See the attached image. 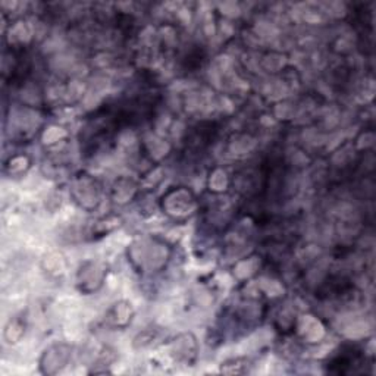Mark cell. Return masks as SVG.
I'll use <instances>...</instances> for the list:
<instances>
[{
    "instance_id": "6da1fadb",
    "label": "cell",
    "mask_w": 376,
    "mask_h": 376,
    "mask_svg": "<svg viewBox=\"0 0 376 376\" xmlns=\"http://www.w3.org/2000/svg\"><path fill=\"white\" fill-rule=\"evenodd\" d=\"M162 208L170 218L187 219L196 212L197 201L190 190L185 187H177L163 196Z\"/></svg>"
},
{
    "instance_id": "7a4b0ae2",
    "label": "cell",
    "mask_w": 376,
    "mask_h": 376,
    "mask_svg": "<svg viewBox=\"0 0 376 376\" xmlns=\"http://www.w3.org/2000/svg\"><path fill=\"white\" fill-rule=\"evenodd\" d=\"M106 268L104 263L89 261L81 263L78 272H77V284L82 293H93L104 285L105 277H106Z\"/></svg>"
},
{
    "instance_id": "3957f363",
    "label": "cell",
    "mask_w": 376,
    "mask_h": 376,
    "mask_svg": "<svg viewBox=\"0 0 376 376\" xmlns=\"http://www.w3.org/2000/svg\"><path fill=\"white\" fill-rule=\"evenodd\" d=\"M73 347L68 344H54L49 347L40 358V372L44 375L59 373L71 361Z\"/></svg>"
},
{
    "instance_id": "277c9868",
    "label": "cell",
    "mask_w": 376,
    "mask_h": 376,
    "mask_svg": "<svg viewBox=\"0 0 376 376\" xmlns=\"http://www.w3.org/2000/svg\"><path fill=\"white\" fill-rule=\"evenodd\" d=\"M73 197L84 209L96 208L100 201V185L90 175L81 174L74 181Z\"/></svg>"
},
{
    "instance_id": "5b68a950",
    "label": "cell",
    "mask_w": 376,
    "mask_h": 376,
    "mask_svg": "<svg viewBox=\"0 0 376 376\" xmlns=\"http://www.w3.org/2000/svg\"><path fill=\"white\" fill-rule=\"evenodd\" d=\"M173 353L177 361L185 365H193L197 358V343L193 334H181L173 343Z\"/></svg>"
},
{
    "instance_id": "8992f818",
    "label": "cell",
    "mask_w": 376,
    "mask_h": 376,
    "mask_svg": "<svg viewBox=\"0 0 376 376\" xmlns=\"http://www.w3.org/2000/svg\"><path fill=\"white\" fill-rule=\"evenodd\" d=\"M131 318H132V309L131 304L127 301L116 303L108 313V320L111 322V325L118 328H125L131 322Z\"/></svg>"
},
{
    "instance_id": "52a82bcc",
    "label": "cell",
    "mask_w": 376,
    "mask_h": 376,
    "mask_svg": "<svg viewBox=\"0 0 376 376\" xmlns=\"http://www.w3.org/2000/svg\"><path fill=\"white\" fill-rule=\"evenodd\" d=\"M249 366H250V362L247 361L246 357H235V358H230V361L222 363L220 370L224 373H228V375H234V373L240 375V373H247Z\"/></svg>"
},
{
    "instance_id": "ba28073f",
    "label": "cell",
    "mask_w": 376,
    "mask_h": 376,
    "mask_svg": "<svg viewBox=\"0 0 376 376\" xmlns=\"http://www.w3.org/2000/svg\"><path fill=\"white\" fill-rule=\"evenodd\" d=\"M24 325L18 319H13L8 323V327L5 330V338L9 344H15L23 338L24 335Z\"/></svg>"
},
{
    "instance_id": "9c48e42d",
    "label": "cell",
    "mask_w": 376,
    "mask_h": 376,
    "mask_svg": "<svg viewBox=\"0 0 376 376\" xmlns=\"http://www.w3.org/2000/svg\"><path fill=\"white\" fill-rule=\"evenodd\" d=\"M156 339H158V331L156 330H146L134 338V347L135 349L150 347Z\"/></svg>"
}]
</instances>
